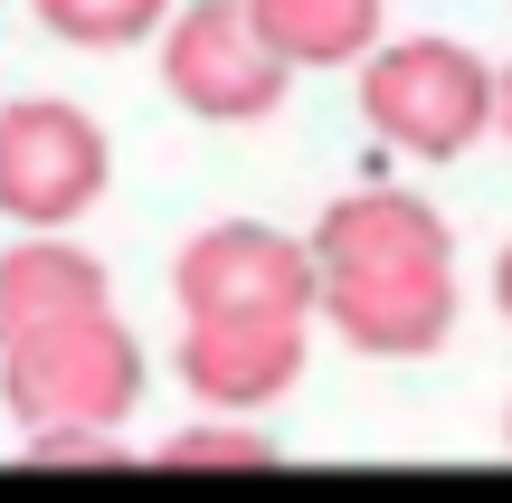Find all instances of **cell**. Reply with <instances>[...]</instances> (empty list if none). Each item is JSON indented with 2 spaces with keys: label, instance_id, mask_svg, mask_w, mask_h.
<instances>
[{
  "label": "cell",
  "instance_id": "5",
  "mask_svg": "<svg viewBox=\"0 0 512 503\" xmlns=\"http://www.w3.org/2000/svg\"><path fill=\"white\" fill-rule=\"evenodd\" d=\"M162 86L200 124H266L294 95V67L256 38L247 0H181V19L162 29Z\"/></svg>",
  "mask_w": 512,
  "mask_h": 503
},
{
  "label": "cell",
  "instance_id": "9",
  "mask_svg": "<svg viewBox=\"0 0 512 503\" xmlns=\"http://www.w3.org/2000/svg\"><path fill=\"white\" fill-rule=\"evenodd\" d=\"M456 276H399V285H323V323L370 361H427L456 333Z\"/></svg>",
  "mask_w": 512,
  "mask_h": 503
},
{
  "label": "cell",
  "instance_id": "15",
  "mask_svg": "<svg viewBox=\"0 0 512 503\" xmlns=\"http://www.w3.org/2000/svg\"><path fill=\"white\" fill-rule=\"evenodd\" d=\"M494 133L512 143V67H503V105H494Z\"/></svg>",
  "mask_w": 512,
  "mask_h": 503
},
{
  "label": "cell",
  "instance_id": "6",
  "mask_svg": "<svg viewBox=\"0 0 512 503\" xmlns=\"http://www.w3.org/2000/svg\"><path fill=\"white\" fill-rule=\"evenodd\" d=\"M313 266L323 285H399V276H456V228L418 190H342L313 219Z\"/></svg>",
  "mask_w": 512,
  "mask_h": 503
},
{
  "label": "cell",
  "instance_id": "7",
  "mask_svg": "<svg viewBox=\"0 0 512 503\" xmlns=\"http://www.w3.org/2000/svg\"><path fill=\"white\" fill-rule=\"evenodd\" d=\"M313 323H181V390L209 418H266L304 380Z\"/></svg>",
  "mask_w": 512,
  "mask_h": 503
},
{
  "label": "cell",
  "instance_id": "10",
  "mask_svg": "<svg viewBox=\"0 0 512 503\" xmlns=\"http://www.w3.org/2000/svg\"><path fill=\"white\" fill-rule=\"evenodd\" d=\"M247 19L294 76L304 67H370L389 48V0H247Z\"/></svg>",
  "mask_w": 512,
  "mask_h": 503
},
{
  "label": "cell",
  "instance_id": "2",
  "mask_svg": "<svg viewBox=\"0 0 512 503\" xmlns=\"http://www.w3.org/2000/svg\"><path fill=\"white\" fill-rule=\"evenodd\" d=\"M0 399L29 437H124V418L143 409V342L124 333V314L0 342Z\"/></svg>",
  "mask_w": 512,
  "mask_h": 503
},
{
  "label": "cell",
  "instance_id": "14",
  "mask_svg": "<svg viewBox=\"0 0 512 503\" xmlns=\"http://www.w3.org/2000/svg\"><path fill=\"white\" fill-rule=\"evenodd\" d=\"M494 304H503V323H512V238H503V257H494Z\"/></svg>",
  "mask_w": 512,
  "mask_h": 503
},
{
  "label": "cell",
  "instance_id": "1",
  "mask_svg": "<svg viewBox=\"0 0 512 503\" xmlns=\"http://www.w3.org/2000/svg\"><path fill=\"white\" fill-rule=\"evenodd\" d=\"M503 105V67L465 38H389L361 67V124L380 133L408 162H465V152L494 133Z\"/></svg>",
  "mask_w": 512,
  "mask_h": 503
},
{
  "label": "cell",
  "instance_id": "13",
  "mask_svg": "<svg viewBox=\"0 0 512 503\" xmlns=\"http://www.w3.org/2000/svg\"><path fill=\"white\" fill-rule=\"evenodd\" d=\"M29 456H38V466H105V456H124V447H114V437L67 428V437H29Z\"/></svg>",
  "mask_w": 512,
  "mask_h": 503
},
{
  "label": "cell",
  "instance_id": "4",
  "mask_svg": "<svg viewBox=\"0 0 512 503\" xmlns=\"http://www.w3.org/2000/svg\"><path fill=\"white\" fill-rule=\"evenodd\" d=\"M114 181V143L67 95H19L0 105V219L19 238H67Z\"/></svg>",
  "mask_w": 512,
  "mask_h": 503
},
{
  "label": "cell",
  "instance_id": "16",
  "mask_svg": "<svg viewBox=\"0 0 512 503\" xmlns=\"http://www.w3.org/2000/svg\"><path fill=\"white\" fill-rule=\"evenodd\" d=\"M503 437H512V409H503Z\"/></svg>",
  "mask_w": 512,
  "mask_h": 503
},
{
  "label": "cell",
  "instance_id": "11",
  "mask_svg": "<svg viewBox=\"0 0 512 503\" xmlns=\"http://www.w3.org/2000/svg\"><path fill=\"white\" fill-rule=\"evenodd\" d=\"M38 29L67 38V48H162V29L181 19V0H29Z\"/></svg>",
  "mask_w": 512,
  "mask_h": 503
},
{
  "label": "cell",
  "instance_id": "3",
  "mask_svg": "<svg viewBox=\"0 0 512 503\" xmlns=\"http://www.w3.org/2000/svg\"><path fill=\"white\" fill-rule=\"evenodd\" d=\"M171 295H181V323H313L323 266H313V238H294V228L209 219L171 257Z\"/></svg>",
  "mask_w": 512,
  "mask_h": 503
},
{
  "label": "cell",
  "instance_id": "8",
  "mask_svg": "<svg viewBox=\"0 0 512 503\" xmlns=\"http://www.w3.org/2000/svg\"><path fill=\"white\" fill-rule=\"evenodd\" d=\"M114 314V276L95 247L76 238H19L0 247V342L57 333V323H95Z\"/></svg>",
  "mask_w": 512,
  "mask_h": 503
},
{
  "label": "cell",
  "instance_id": "12",
  "mask_svg": "<svg viewBox=\"0 0 512 503\" xmlns=\"http://www.w3.org/2000/svg\"><path fill=\"white\" fill-rule=\"evenodd\" d=\"M152 466H171V475H256V466H275V437L256 418H190V428L162 437Z\"/></svg>",
  "mask_w": 512,
  "mask_h": 503
}]
</instances>
